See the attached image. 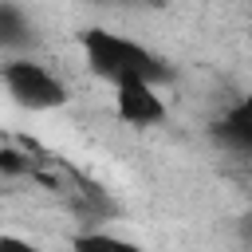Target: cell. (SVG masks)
<instances>
[{"mask_svg":"<svg viewBox=\"0 0 252 252\" xmlns=\"http://www.w3.org/2000/svg\"><path fill=\"white\" fill-rule=\"evenodd\" d=\"M83 55L91 63V71L106 83H126V79H146V83H161L169 71L161 67V59L154 51H146L142 43L126 39V35H114V32H102V28H91L83 32Z\"/></svg>","mask_w":252,"mask_h":252,"instance_id":"6da1fadb","label":"cell"},{"mask_svg":"<svg viewBox=\"0 0 252 252\" xmlns=\"http://www.w3.org/2000/svg\"><path fill=\"white\" fill-rule=\"evenodd\" d=\"M4 87H8V94H12L20 106H28V110H55V106H63V98H67L63 83H59L43 63H32V59L8 63V67H4Z\"/></svg>","mask_w":252,"mask_h":252,"instance_id":"7a4b0ae2","label":"cell"},{"mask_svg":"<svg viewBox=\"0 0 252 252\" xmlns=\"http://www.w3.org/2000/svg\"><path fill=\"white\" fill-rule=\"evenodd\" d=\"M114 102H118V114L130 122V126H154L165 118V102L158 94V83H146V79H126L114 87Z\"/></svg>","mask_w":252,"mask_h":252,"instance_id":"3957f363","label":"cell"},{"mask_svg":"<svg viewBox=\"0 0 252 252\" xmlns=\"http://www.w3.org/2000/svg\"><path fill=\"white\" fill-rule=\"evenodd\" d=\"M217 138L240 154H252V94H244L240 102H232L220 122H217Z\"/></svg>","mask_w":252,"mask_h":252,"instance_id":"277c9868","label":"cell"},{"mask_svg":"<svg viewBox=\"0 0 252 252\" xmlns=\"http://www.w3.org/2000/svg\"><path fill=\"white\" fill-rule=\"evenodd\" d=\"M71 252H142V248L134 240H122L110 232H83V236H75Z\"/></svg>","mask_w":252,"mask_h":252,"instance_id":"5b68a950","label":"cell"},{"mask_svg":"<svg viewBox=\"0 0 252 252\" xmlns=\"http://www.w3.org/2000/svg\"><path fill=\"white\" fill-rule=\"evenodd\" d=\"M28 43V20L16 4H0V47H20Z\"/></svg>","mask_w":252,"mask_h":252,"instance_id":"8992f818","label":"cell"},{"mask_svg":"<svg viewBox=\"0 0 252 252\" xmlns=\"http://www.w3.org/2000/svg\"><path fill=\"white\" fill-rule=\"evenodd\" d=\"M0 252H39V248L20 240V236H0Z\"/></svg>","mask_w":252,"mask_h":252,"instance_id":"52a82bcc","label":"cell"},{"mask_svg":"<svg viewBox=\"0 0 252 252\" xmlns=\"http://www.w3.org/2000/svg\"><path fill=\"white\" fill-rule=\"evenodd\" d=\"M248 232H252V217H248Z\"/></svg>","mask_w":252,"mask_h":252,"instance_id":"ba28073f","label":"cell"}]
</instances>
